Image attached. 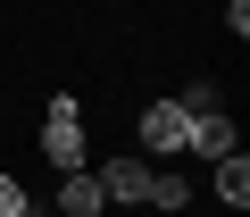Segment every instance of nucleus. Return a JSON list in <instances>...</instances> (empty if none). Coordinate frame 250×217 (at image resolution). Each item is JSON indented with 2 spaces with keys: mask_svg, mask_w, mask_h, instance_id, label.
<instances>
[{
  "mask_svg": "<svg viewBox=\"0 0 250 217\" xmlns=\"http://www.w3.org/2000/svg\"><path fill=\"white\" fill-rule=\"evenodd\" d=\"M42 159H50L59 175L92 167V151H83V100H75V92H50V117H42Z\"/></svg>",
  "mask_w": 250,
  "mask_h": 217,
  "instance_id": "f257e3e1",
  "label": "nucleus"
},
{
  "mask_svg": "<svg viewBox=\"0 0 250 217\" xmlns=\"http://www.w3.org/2000/svg\"><path fill=\"white\" fill-rule=\"evenodd\" d=\"M184 200H192V184H184V175H167V167H150V209H167V217H175Z\"/></svg>",
  "mask_w": 250,
  "mask_h": 217,
  "instance_id": "0eeeda50",
  "label": "nucleus"
},
{
  "mask_svg": "<svg viewBox=\"0 0 250 217\" xmlns=\"http://www.w3.org/2000/svg\"><path fill=\"white\" fill-rule=\"evenodd\" d=\"M208 184H217V200H225V209H242V200H250V159H242V151L208 159Z\"/></svg>",
  "mask_w": 250,
  "mask_h": 217,
  "instance_id": "423d86ee",
  "label": "nucleus"
},
{
  "mask_svg": "<svg viewBox=\"0 0 250 217\" xmlns=\"http://www.w3.org/2000/svg\"><path fill=\"white\" fill-rule=\"evenodd\" d=\"M0 217H34V192H25L17 175H0Z\"/></svg>",
  "mask_w": 250,
  "mask_h": 217,
  "instance_id": "6e6552de",
  "label": "nucleus"
},
{
  "mask_svg": "<svg viewBox=\"0 0 250 217\" xmlns=\"http://www.w3.org/2000/svg\"><path fill=\"white\" fill-rule=\"evenodd\" d=\"M225 25H233V42H250V0H225Z\"/></svg>",
  "mask_w": 250,
  "mask_h": 217,
  "instance_id": "1a4fd4ad",
  "label": "nucleus"
},
{
  "mask_svg": "<svg viewBox=\"0 0 250 217\" xmlns=\"http://www.w3.org/2000/svg\"><path fill=\"white\" fill-rule=\"evenodd\" d=\"M184 151H200V159H225V151H242V134H233V117H225V108H192V134H184Z\"/></svg>",
  "mask_w": 250,
  "mask_h": 217,
  "instance_id": "20e7f679",
  "label": "nucleus"
},
{
  "mask_svg": "<svg viewBox=\"0 0 250 217\" xmlns=\"http://www.w3.org/2000/svg\"><path fill=\"white\" fill-rule=\"evenodd\" d=\"M184 134H192V108L184 100H150L142 108V159H175Z\"/></svg>",
  "mask_w": 250,
  "mask_h": 217,
  "instance_id": "f03ea898",
  "label": "nucleus"
},
{
  "mask_svg": "<svg viewBox=\"0 0 250 217\" xmlns=\"http://www.w3.org/2000/svg\"><path fill=\"white\" fill-rule=\"evenodd\" d=\"M108 209V192H100V175L92 167H75L67 184H59V217H100Z\"/></svg>",
  "mask_w": 250,
  "mask_h": 217,
  "instance_id": "39448f33",
  "label": "nucleus"
},
{
  "mask_svg": "<svg viewBox=\"0 0 250 217\" xmlns=\"http://www.w3.org/2000/svg\"><path fill=\"white\" fill-rule=\"evenodd\" d=\"M92 175H100V192H108V200H150V159H142V151H125V159H100Z\"/></svg>",
  "mask_w": 250,
  "mask_h": 217,
  "instance_id": "7ed1b4c3",
  "label": "nucleus"
}]
</instances>
